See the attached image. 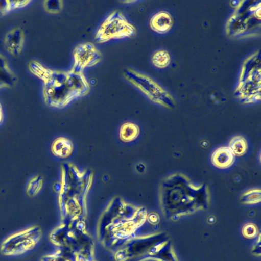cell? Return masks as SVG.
I'll return each instance as SVG.
<instances>
[{"label":"cell","instance_id":"obj_1","mask_svg":"<svg viewBox=\"0 0 261 261\" xmlns=\"http://www.w3.org/2000/svg\"><path fill=\"white\" fill-rule=\"evenodd\" d=\"M29 71L43 82V96L49 106L62 108L74 100L88 94L90 85L82 73L53 70L32 60Z\"/></svg>","mask_w":261,"mask_h":261},{"label":"cell","instance_id":"obj_2","mask_svg":"<svg viewBox=\"0 0 261 261\" xmlns=\"http://www.w3.org/2000/svg\"><path fill=\"white\" fill-rule=\"evenodd\" d=\"M50 239L59 248L73 253L77 261H94L93 241L85 230L83 221L63 223L51 232Z\"/></svg>","mask_w":261,"mask_h":261},{"label":"cell","instance_id":"obj_3","mask_svg":"<svg viewBox=\"0 0 261 261\" xmlns=\"http://www.w3.org/2000/svg\"><path fill=\"white\" fill-rule=\"evenodd\" d=\"M41 236L42 230L39 226H30L6 238L1 244L0 252L6 256L22 255L32 250L40 240Z\"/></svg>","mask_w":261,"mask_h":261},{"label":"cell","instance_id":"obj_4","mask_svg":"<svg viewBox=\"0 0 261 261\" xmlns=\"http://www.w3.org/2000/svg\"><path fill=\"white\" fill-rule=\"evenodd\" d=\"M136 32L135 27L129 22L120 11L111 13L96 32L94 40L103 43L113 39L130 37Z\"/></svg>","mask_w":261,"mask_h":261},{"label":"cell","instance_id":"obj_5","mask_svg":"<svg viewBox=\"0 0 261 261\" xmlns=\"http://www.w3.org/2000/svg\"><path fill=\"white\" fill-rule=\"evenodd\" d=\"M74 63L70 70L76 73H82L87 67L93 66L100 62L101 54L91 42H87L78 45L73 51Z\"/></svg>","mask_w":261,"mask_h":261},{"label":"cell","instance_id":"obj_6","mask_svg":"<svg viewBox=\"0 0 261 261\" xmlns=\"http://www.w3.org/2000/svg\"><path fill=\"white\" fill-rule=\"evenodd\" d=\"M124 77L130 83L139 89L152 100L157 101L158 86L148 76L132 69H126Z\"/></svg>","mask_w":261,"mask_h":261},{"label":"cell","instance_id":"obj_7","mask_svg":"<svg viewBox=\"0 0 261 261\" xmlns=\"http://www.w3.org/2000/svg\"><path fill=\"white\" fill-rule=\"evenodd\" d=\"M25 39L24 30L16 27L5 35L4 44L7 51L12 56L17 57L22 52Z\"/></svg>","mask_w":261,"mask_h":261},{"label":"cell","instance_id":"obj_8","mask_svg":"<svg viewBox=\"0 0 261 261\" xmlns=\"http://www.w3.org/2000/svg\"><path fill=\"white\" fill-rule=\"evenodd\" d=\"M234 155L229 147L223 146L217 149L212 154V164L220 169H226L233 163Z\"/></svg>","mask_w":261,"mask_h":261},{"label":"cell","instance_id":"obj_9","mask_svg":"<svg viewBox=\"0 0 261 261\" xmlns=\"http://www.w3.org/2000/svg\"><path fill=\"white\" fill-rule=\"evenodd\" d=\"M150 25L154 31L159 33H165L172 27V18L168 12L160 11L152 16Z\"/></svg>","mask_w":261,"mask_h":261},{"label":"cell","instance_id":"obj_10","mask_svg":"<svg viewBox=\"0 0 261 261\" xmlns=\"http://www.w3.org/2000/svg\"><path fill=\"white\" fill-rule=\"evenodd\" d=\"M16 81V76L10 68L5 57L0 54V89L12 87Z\"/></svg>","mask_w":261,"mask_h":261},{"label":"cell","instance_id":"obj_11","mask_svg":"<svg viewBox=\"0 0 261 261\" xmlns=\"http://www.w3.org/2000/svg\"><path fill=\"white\" fill-rule=\"evenodd\" d=\"M51 150L53 154L60 158H65L72 151V144L70 141L64 138H58L52 143Z\"/></svg>","mask_w":261,"mask_h":261},{"label":"cell","instance_id":"obj_12","mask_svg":"<svg viewBox=\"0 0 261 261\" xmlns=\"http://www.w3.org/2000/svg\"><path fill=\"white\" fill-rule=\"evenodd\" d=\"M229 147L234 155L241 156L246 153L248 145L246 139L243 137L236 136L230 140Z\"/></svg>","mask_w":261,"mask_h":261},{"label":"cell","instance_id":"obj_13","mask_svg":"<svg viewBox=\"0 0 261 261\" xmlns=\"http://www.w3.org/2000/svg\"><path fill=\"white\" fill-rule=\"evenodd\" d=\"M43 178L37 175L31 177L26 187V193L29 197L37 195L41 190L43 187Z\"/></svg>","mask_w":261,"mask_h":261},{"label":"cell","instance_id":"obj_14","mask_svg":"<svg viewBox=\"0 0 261 261\" xmlns=\"http://www.w3.org/2000/svg\"><path fill=\"white\" fill-rule=\"evenodd\" d=\"M170 56L168 52L164 50L157 51L152 58L153 65L159 68L168 66L170 64Z\"/></svg>","mask_w":261,"mask_h":261},{"label":"cell","instance_id":"obj_15","mask_svg":"<svg viewBox=\"0 0 261 261\" xmlns=\"http://www.w3.org/2000/svg\"><path fill=\"white\" fill-rule=\"evenodd\" d=\"M138 134L137 126L134 124L127 123L124 124L120 130V136L123 140L130 141L135 138Z\"/></svg>","mask_w":261,"mask_h":261},{"label":"cell","instance_id":"obj_16","mask_svg":"<svg viewBox=\"0 0 261 261\" xmlns=\"http://www.w3.org/2000/svg\"><path fill=\"white\" fill-rule=\"evenodd\" d=\"M260 189H253L244 192L241 196V202L244 204H255L260 201Z\"/></svg>","mask_w":261,"mask_h":261},{"label":"cell","instance_id":"obj_17","mask_svg":"<svg viewBox=\"0 0 261 261\" xmlns=\"http://www.w3.org/2000/svg\"><path fill=\"white\" fill-rule=\"evenodd\" d=\"M45 10L51 14L59 13L63 8V1L61 0H46L43 2Z\"/></svg>","mask_w":261,"mask_h":261},{"label":"cell","instance_id":"obj_18","mask_svg":"<svg viewBox=\"0 0 261 261\" xmlns=\"http://www.w3.org/2000/svg\"><path fill=\"white\" fill-rule=\"evenodd\" d=\"M12 1L0 0V16H3L13 10Z\"/></svg>","mask_w":261,"mask_h":261},{"label":"cell","instance_id":"obj_19","mask_svg":"<svg viewBox=\"0 0 261 261\" xmlns=\"http://www.w3.org/2000/svg\"><path fill=\"white\" fill-rule=\"evenodd\" d=\"M40 261H70L58 250L56 253L46 255L41 257Z\"/></svg>","mask_w":261,"mask_h":261},{"label":"cell","instance_id":"obj_20","mask_svg":"<svg viewBox=\"0 0 261 261\" xmlns=\"http://www.w3.org/2000/svg\"><path fill=\"white\" fill-rule=\"evenodd\" d=\"M3 119H4V113H3V108H2V105L0 103V125L3 122Z\"/></svg>","mask_w":261,"mask_h":261},{"label":"cell","instance_id":"obj_21","mask_svg":"<svg viewBox=\"0 0 261 261\" xmlns=\"http://www.w3.org/2000/svg\"><path fill=\"white\" fill-rule=\"evenodd\" d=\"M130 2H133L134 1H130ZM126 2H128V3H129V2H130V1H125V2H124V3H126Z\"/></svg>","mask_w":261,"mask_h":261},{"label":"cell","instance_id":"obj_22","mask_svg":"<svg viewBox=\"0 0 261 261\" xmlns=\"http://www.w3.org/2000/svg\"><path fill=\"white\" fill-rule=\"evenodd\" d=\"M95 261V260H94Z\"/></svg>","mask_w":261,"mask_h":261}]
</instances>
